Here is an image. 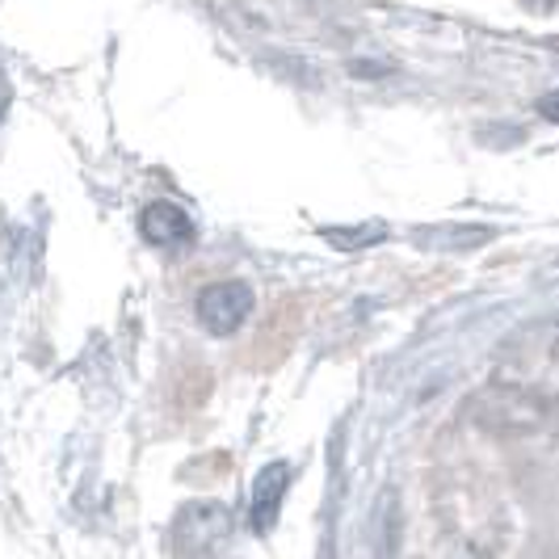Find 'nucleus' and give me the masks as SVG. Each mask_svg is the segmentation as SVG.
<instances>
[{
  "instance_id": "7ed1b4c3",
  "label": "nucleus",
  "mask_w": 559,
  "mask_h": 559,
  "mask_svg": "<svg viewBox=\"0 0 559 559\" xmlns=\"http://www.w3.org/2000/svg\"><path fill=\"white\" fill-rule=\"evenodd\" d=\"M140 227L156 249H186L194 240V219L177 202H147L140 215Z\"/></svg>"
},
{
  "instance_id": "20e7f679",
  "label": "nucleus",
  "mask_w": 559,
  "mask_h": 559,
  "mask_svg": "<svg viewBox=\"0 0 559 559\" xmlns=\"http://www.w3.org/2000/svg\"><path fill=\"white\" fill-rule=\"evenodd\" d=\"M538 114H543L547 122H556V127H559V88H556V93H547V97H538Z\"/></svg>"
},
{
  "instance_id": "f257e3e1",
  "label": "nucleus",
  "mask_w": 559,
  "mask_h": 559,
  "mask_svg": "<svg viewBox=\"0 0 559 559\" xmlns=\"http://www.w3.org/2000/svg\"><path fill=\"white\" fill-rule=\"evenodd\" d=\"M198 324L211 336H231L252 316V286L240 278L211 282L198 295Z\"/></svg>"
},
{
  "instance_id": "f03ea898",
  "label": "nucleus",
  "mask_w": 559,
  "mask_h": 559,
  "mask_svg": "<svg viewBox=\"0 0 559 559\" xmlns=\"http://www.w3.org/2000/svg\"><path fill=\"white\" fill-rule=\"evenodd\" d=\"M290 488V463H270L261 467L257 479H252V497H249V522L257 534H270V526L278 522L282 513V497Z\"/></svg>"
},
{
  "instance_id": "39448f33",
  "label": "nucleus",
  "mask_w": 559,
  "mask_h": 559,
  "mask_svg": "<svg viewBox=\"0 0 559 559\" xmlns=\"http://www.w3.org/2000/svg\"><path fill=\"white\" fill-rule=\"evenodd\" d=\"M526 4H531L534 13H547V9H556L559 0H526Z\"/></svg>"
}]
</instances>
